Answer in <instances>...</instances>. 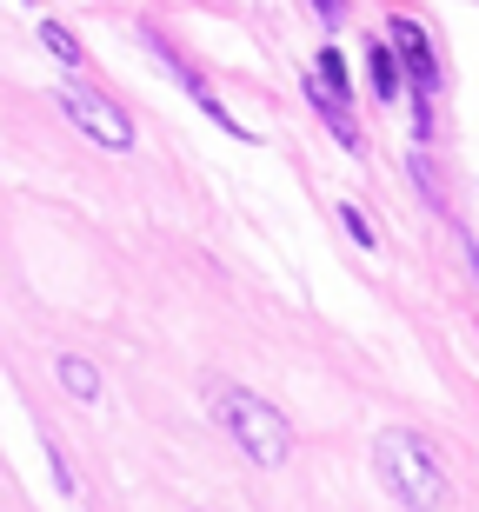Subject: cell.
Masks as SVG:
<instances>
[{"instance_id": "5", "label": "cell", "mask_w": 479, "mask_h": 512, "mask_svg": "<svg viewBox=\"0 0 479 512\" xmlns=\"http://www.w3.org/2000/svg\"><path fill=\"white\" fill-rule=\"evenodd\" d=\"M366 80H373V94H380V100H400L406 74H400V54H393V40H373V47H366Z\"/></svg>"}, {"instance_id": "4", "label": "cell", "mask_w": 479, "mask_h": 512, "mask_svg": "<svg viewBox=\"0 0 479 512\" xmlns=\"http://www.w3.org/2000/svg\"><path fill=\"white\" fill-rule=\"evenodd\" d=\"M60 107L74 114V127L87 133V140H100V147H114V153L134 147V120L120 114V107H114L107 94H94V87H87V80H80L74 67H67V80H60Z\"/></svg>"}, {"instance_id": "7", "label": "cell", "mask_w": 479, "mask_h": 512, "mask_svg": "<svg viewBox=\"0 0 479 512\" xmlns=\"http://www.w3.org/2000/svg\"><path fill=\"white\" fill-rule=\"evenodd\" d=\"M40 40H47V54H54L60 67H80V47H74V34H67L60 20H40Z\"/></svg>"}, {"instance_id": "8", "label": "cell", "mask_w": 479, "mask_h": 512, "mask_svg": "<svg viewBox=\"0 0 479 512\" xmlns=\"http://www.w3.org/2000/svg\"><path fill=\"white\" fill-rule=\"evenodd\" d=\"M340 227L353 233V240H360V247H373V227H366V213H360V207H340Z\"/></svg>"}, {"instance_id": "3", "label": "cell", "mask_w": 479, "mask_h": 512, "mask_svg": "<svg viewBox=\"0 0 479 512\" xmlns=\"http://www.w3.org/2000/svg\"><path fill=\"white\" fill-rule=\"evenodd\" d=\"M393 54H400V74L413 87V133H433V94H440V60H433V40L420 34L413 14H393Z\"/></svg>"}, {"instance_id": "9", "label": "cell", "mask_w": 479, "mask_h": 512, "mask_svg": "<svg viewBox=\"0 0 479 512\" xmlns=\"http://www.w3.org/2000/svg\"><path fill=\"white\" fill-rule=\"evenodd\" d=\"M313 7H320V14H326V27H333V20H340V14H346L340 0H313Z\"/></svg>"}, {"instance_id": "2", "label": "cell", "mask_w": 479, "mask_h": 512, "mask_svg": "<svg viewBox=\"0 0 479 512\" xmlns=\"http://www.w3.org/2000/svg\"><path fill=\"white\" fill-rule=\"evenodd\" d=\"M213 419L233 433V446H240L253 466H280V459L293 453V426L273 413L260 393H247V386H213Z\"/></svg>"}, {"instance_id": "6", "label": "cell", "mask_w": 479, "mask_h": 512, "mask_svg": "<svg viewBox=\"0 0 479 512\" xmlns=\"http://www.w3.org/2000/svg\"><path fill=\"white\" fill-rule=\"evenodd\" d=\"M60 386H67L74 399H100V373H94L87 360H74V353L60 360Z\"/></svg>"}, {"instance_id": "1", "label": "cell", "mask_w": 479, "mask_h": 512, "mask_svg": "<svg viewBox=\"0 0 479 512\" xmlns=\"http://www.w3.org/2000/svg\"><path fill=\"white\" fill-rule=\"evenodd\" d=\"M373 459H380V479H386V493L400 499V506L440 512L446 499H453V486H446V473H440V459H433V446H426L420 433H380Z\"/></svg>"}]
</instances>
